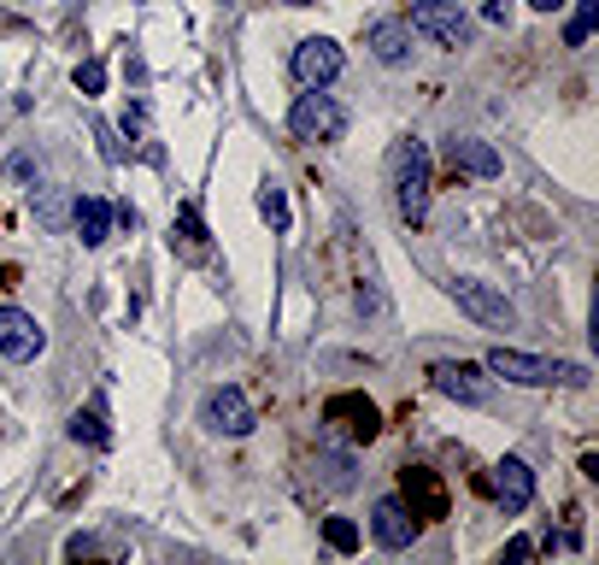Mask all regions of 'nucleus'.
<instances>
[{
    "mask_svg": "<svg viewBox=\"0 0 599 565\" xmlns=\"http://www.w3.org/2000/svg\"><path fill=\"white\" fill-rule=\"evenodd\" d=\"M388 188H394V212L405 224H423V212H429V148L417 136H400L388 148Z\"/></svg>",
    "mask_w": 599,
    "mask_h": 565,
    "instance_id": "obj_1",
    "label": "nucleus"
},
{
    "mask_svg": "<svg viewBox=\"0 0 599 565\" xmlns=\"http://www.w3.org/2000/svg\"><path fill=\"white\" fill-rule=\"evenodd\" d=\"M482 366H488V377H506V383H517V389H547V383L582 389V383H588V366H552V359L517 354V347H494Z\"/></svg>",
    "mask_w": 599,
    "mask_h": 565,
    "instance_id": "obj_2",
    "label": "nucleus"
},
{
    "mask_svg": "<svg viewBox=\"0 0 599 565\" xmlns=\"http://www.w3.org/2000/svg\"><path fill=\"white\" fill-rule=\"evenodd\" d=\"M405 24H412V36H429V41H441V48H471V36H476L471 12H464L459 0H417Z\"/></svg>",
    "mask_w": 599,
    "mask_h": 565,
    "instance_id": "obj_3",
    "label": "nucleus"
},
{
    "mask_svg": "<svg viewBox=\"0 0 599 565\" xmlns=\"http://www.w3.org/2000/svg\"><path fill=\"white\" fill-rule=\"evenodd\" d=\"M447 295H452V307H459L464 318H476L482 330H511V324H517V307H511L494 283H482V278H452Z\"/></svg>",
    "mask_w": 599,
    "mask_h": 565,
    "instance_id": "obj_4",
    "label": "nucleus"
},
{
    "mask_svg": "<svg viewBox=\"0 0 599 565\" xmlns=\"http://www.w3.org/2000/svg\"><path fill=\"white\" fill-rule=\"evenodd\" d=\"M288 130H295V142H341L347 112H341V100H335V95L305 89L295 100V112H288Z\"/></svg>",
    "mask_w": 599,
    "mask_h": 565,
    "instance_id": "obj_5",
    "label": "nucleus"
},
{
    "mask_svg": "<svg viewBox=\"0 0 599 565\" xmlns=\"http://www.w3.org/2000/svg\"><path fill=\"white\" fill-rule=\"evenodd\" d=\"M429 377H435V389H441L447 401H459V407H488L494 401L488 366H471V359H441Z\"/></svg>",
    "mask_w": 599,
    "mask_h": 565,
    "instance_id": "obj_6",
    "label": "nucleus"
},
{
    "mask_svg": "<svg viewBox=\"0 0 599 565\" xmlns=\"http://www.w3.org/2000/svg\"><path fill=\"white\" fill-rule=\"evenodd\" d=\"M41 347H48V330H41L36 312L0 307V359H12V366H30Z\"/></svg>",
    "mask_w": 599,
    "mask_h": 565,
    "instance_id": "obj_7",
    "label": "nucleus"
},
{
    "mask_svg": "<svg viewBox=\"0 0 599 565\" xmlns=\"http://www.w3.org/2000/svg\"><path fill=\"white\" fill-rule=\"evenodd\" d=\"M324 425H329V437L371 442L376 430H383V413H376V401H364V395H335L324 407Z\"/></svg>",
    "mask_w": 599,
    "mask_h": 565,
    "instance_id": "obj_8",
    "label": "nucleus"
},
{
    "mask_svg": "<svg viewBox=\"0 0 599 565\" xmlns=\"http://www.w3.org/2000/svg\"><path fill=\"white\" fill-rule=\"evenodd\" d=\"M488 495H494V506H500L506 518H517L523 506L535 501V471H529V459L506 454L500 466H494V477H488Z\"/></svg>",
    "mask_w": 599,
    "mask_h": 565,
    "instance_id": "obj_9",
    "label": "nucleus"
},
{
    "mask_svg": "<svg viewBox=\"0 0 599 565\" xmlns=\"http://www.w3.org/2000/svg\"><path fill=\"white\" fill-rule=\"evenodd\" d=\"M200 425H207L212 437H247V430H253V407H247L241 389H212V395L200 401Z\"/></svg>",
    "mask_w": 599,
    "mask_h": 565,
    "instance_id": "obj_10",
    "label": "nucleus"
},
{
    "mask_svg": "<svg viewBox=\"0 0 599 565\" xmlns=\"http://www.w3.org/2000/svg\"><path fill=\"white\" fill-rule=\"evenodd\" d=\"M341 48H335L329 36H305L295 48V77L305 83V89H329L335 77H341Z\"/></svg>",
    "mask_w": 599,
    "mask_h": 565,
    "instance_id": "obj_11",
    "label": "nucleus"
},
{
    "mask_svg": "<svg viewBox=\"0 0 599 565\" xmlns=\"http://www.w3.org/2000/svg\"><path fill=\"white\" fill-rule=\"evenodd\" d=\"M371 536H376V548H388V554H405V548L417 542V518L405 513L400 495H383L371 506Z\"/></svg>",
    "mask_w": 599,
    "mask_h": 565,
    "instance_id": "obj_12",
    "label": "nucleus"
},
{
    "mask_svg": "<svg viewBox=\"0 0 599 565\" xmlns=\"http://www.w3.org/2000/svg\"><path fill=\"white\" fill-rule=\"evenodd\" d=\"M400 501L412 518H447V489L429 466H400Z\"/></svg>",
    "mask_w": 599,
    "mask_h": 565,
    "instance_id": "obj_13",
    "label": "nucleus"
},
{
    "mask_svg": "<svg viewBox=\"0 0 599 565\" xmlns=\"http://www.w3.org/2000/svg\"><path fill=\"white\" fill-rule=\"evenodd\" d=\"M364 48H371L383 65H405L412 60V24L405 19H371L364 24Z\"/></svg>",
    "mask_w": 599,
    "mask_h": 565,
    "instance_id": "obj_14",
    "label": "nucleus"
},
{
    "mask_svg": "<svg viewBox=\"0 0 599 565\" xmlns=\"http://www.w3.org/2000/svg\"><path fill=\"white\" fill-rule=\"evenodd\" d=\"M71 230L83 248H100L112 236V200L107 195H71Z\"/></svg>",
    "mask_w": 599,
    "mask_h": 565,
    "instance_id": "obj_15",
    "label": "nucleus"
},
{
    "mask_svg": "<svg viewBox=\"0 0 599 565\" xmlns=\"http://www.w3.org/2000/svg\"><path fill=\"white\" fill-rule=\"evenodd\" d=\"M447 165L464 171V177H500V153L476 136H452L447 142Z\"/></svg>",
    "mask_w": 599,
    "mask_h": 565,
    "instance_id": "obj_16",
    "label": "nucleus"
},
{
    "mask_svg": "<svg viewBox=\"0 0 599 565\" xmlns=\"http://www.w3.org/2000/svg\"><path fill=\"white\" fill-rule=\"evenodd\" d=\"M171 248H177L183 259H212V242H207V224H200V207L195 200H183L177 207V230H171Z\"/></svg>",
    "mask_w": 599,
    "mask_h": 565,
    "instance_id": "obj_17",
    "label": "nucleus"
},
{
    "mask_svg": "<svg viewBox=\"0 0 599 565\" xmlns=\"http://www.w3.org/2000/svg\"><path fill=\"white\" fill-rule=\"evenodd\" d=\"M259 212H265V224L276 230V236L288 230V188L276 183V177H265V183H259Z\"/></svg>",
    "mask_w": 599,
    "mask_h": 565,
    "instance_id": "obj_18",
    "label": "nucleus"
},
{
    "mask_svg": "<svg viewBox=\"0 0 599 565\" xmlns=\"http://www.w3.org/2000/svg\"><path fill=\"white\" fill-rule=\"evenodd\" d=\"M594 24H599V0H576V12H570V24H564V48H588Z\"/></svg>",
    "mask_w": 599,
    "mask_h": 565,
    "instance_id": "obj_19",
    "label": "nucleus"
},
{
    "mask_svg": "<svg viewBox=\"0 0 599 565\" xmlns=\"http://www.w3.org/2000/svg\"><path fill=\"white\" fill-rule=\"evenodd\" d=\"M36 219L48 224V230H65L71 224V195H65V188H41V195H36Z\"/></svg>",
    "mask_w": 599,
    "mask_h": 565,
    "instance_id": "obj_20",
    "label": "nucleus"
},
{
    "mask_svg": "<svg viewBox=\"0 0 599 565\" xmlns=\"http://www.w3.org/2000/svg\"><path fill=\"white\" fill-rule=\"evenodd\" d=\"M324 542L335 548V554H359V542H364V536H359L353 518H341V513H335V518H324Z\"/></svg>",
    "mask_w": 599,
    "mask_h": 565,
    "instance_id": "obj_21",
    "label": "nucleus"
},
{
    "mask_svg": "<svg viewBox=\"0 0 599 565\" xmlns=\"http://www.w3.org/2000/svg\"><path fill=\"white\" fill-rule=\"evenodd\" d=\"M71 437H77V442H89V447H107V442H112V430L100 425V413L89 407V413H71Z\"/></svg>",
    "mask_w": 599,
    "mask_h": 565,
    "instance_id": "obj_22",
    "label": "nucleus"
},
{
    "mask_svg": "<svg viewBox=\"0 0 599 565\" xmlns=\"http://www.w3.org/2000/svg\"><path fill=\"white\" fill-rule=\"evenodd\" d=\"M317 471H324L329 489H353V454H335V447H329V454L317 459Z\"/></svg>",
    "mask_w": 599,
    "mask_h": 565,
    "instance_id": "obj_23",
    "label": "nucleus"
},
{
    "mask_svg": "<svg viewBox=\"0 0 599 565\" xmlns=\"http://www.w3.org/2000/svg\"><path fill=\"white\" fill-rule=\"evenodd\" d=\"M77 89H83V95H100V89H107V65H100V60H83V65H77Z\"/></svg>",
    "mask_w": 599,
    "mask_h": 565,
    "instance_id": "obj_24",
    "label": "nucleus"
},
{
    "mask_svg": "<svg viewBox=\"0 0 599 565\" xmlns=\"http://www.w3.org/2000/svg\"><path fill=\"white\" fill-rule=\"evenodd\" d=\"M95 142H100V153H107V165H124V142L112 124H95Z\"/></svg>",
    "mask_w": 599,
    "mask_h": 565,
    "instance_id": "obj_25",
    "label": "nucleus"
},
{
    "mask_svg": "<svg viewBox=\"0 0 599 565\" xmlns=\"http://www.w3.org/2000/svg\"><path fill=\"white\" fill-rule=\"evenodd\" d=\"M65 554H71V560H83V554H112V548L100 542V536H71V542H65Z\"/></svg>",
    "mask_w": 599,
    "mask_h": 565,
    "instance_id": "obj_26",
    "label": "nucleus"
},
{
    "mask_svg": "<svg viewBox=\"0 0 599 565\" xmlns=\"http://www.w3.org/2000/svg\"><path fill=\"white\" fill-rule=\"evenodd\" d=\"M353 300H359V312H383V288H376L371 278L359 283V295H353Z\"/></svg>",
    "mask_w": 599,
    "mask_h": 565,
    "instance_id": "obj_27",
    "label": "nucleus"
},
{
    "mask_svg": "<svg viewBox=\"0 0 599 565\" xmlns=\"http://www.w3.org/2000/svg\"><path fill=\"white\" fill-rule=\"evenodd\" d=\"M529 554H535L529 536H511V542H506V560H529Z\"/></svg>",
    "mask_w": 599,
    "mask_h": 565,
    "instance_id": "obj_28",
    "label": "nucleus"
},
{
    "mask_svg": "<svg viewBox=\"0 0 599 565\" xmlns=\"http://www.w3.org/2000/svg\"><path fill=\"white\" fill-rule=\"evenodd\" d=\"M112 219H118L124 230H136V224H141V219H136V207H129V200H124V207H112Z\"/></svg>",
    "mask_w": 599,
    "mask_h": 565,
    "instance_id": "obj_29",
    "label": "nucleus"
},
{
    "mask_svg": "<svg viewBox=\"0 0 599 565\" xmlns=\"http://www.w3.org/2000/svg\"><path fill=\"white\" fill-rule=\"evenodd\" d=\"M529 7H535V12H559L564 0H529Z\"/></svg>",
    "mask_w": 599,
    "mask_h": 565,
    "instance_id": "obj_30",
    "label": "nucleus"
},
{
    "mask_svg": "<svg viewBox=\"0 0 599 565\" xmlns=\"http://www.w3.org/2000/svg\"><path fill=\"white\" fill-rule=\"evenodd\" d=\"M283 7H312V0H283Z\"/></svg>",
    "mask_w": 599,
    "mask_h": 565,
    "instance_id": "obj_31",
    "label": "nucleus"
}]
</instances>
